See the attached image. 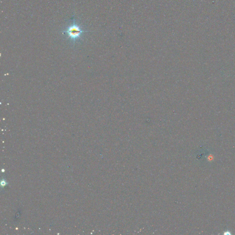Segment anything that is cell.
I'll list each match as a JSON object with an SVG mask.
<instances>
[{
    "label": "cell",
    "mask_w": 235,
    "mask_h": 235,
    "mask_svg": "<svg viewBox=\"0 0 235 235\" xmlns=\"http://www.w3.org/2000/svg\"><path fill=\"white\" fill-rule=\"evenodd\" d=\"M86 32L87 31L83 30L81 27L74 21L72 24L67 26L66 30L64 31L63 33H66L70 39L73 42H75L81 38L83 33Z\"/></svg>",
    "instance_id": "6da1fadb"
}]
</instances>
